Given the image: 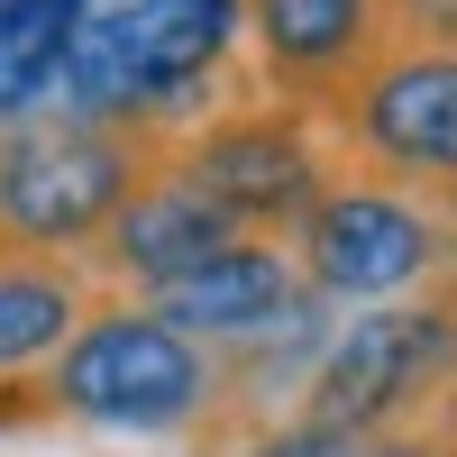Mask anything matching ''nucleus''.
Returning a JSON list of instances; mask_svg holds the SVG:
<instances>
[{
	"label": "nucleus",
	"instance_id": "11",
	"mask_svg": "<svg viewBox=\"0 0 457 457\" xmlns=\"http://www.w3.org/2000/svg\"><path fill=\"white\" fill-rule=\"evenodd\" d=\"M92 265L73 256H10L0 247V385H37L46 357L64 348L92 312Z\"/></svg>",
	"mask_w": 457,
	"mask_h": 457
},
{
	"label": "nucleus",
	"instance_id": "13",
	"mask_svg": "<svg viewBox=\"0 0 457 457\" xmlns=\"http://www.w3.org/2000/svg\"><path fill=\"white\" fill-rule=\"evenodd\" d=\"M357 439H338V430H320V421H302V411H284L275 430H256L238 457H348Z\"/></svg>",
	"mask_w": 457,
	"mask_h": 457
},
{
	"label": "nucleus",
	"instance_id": "7",
	"mask_svg": "<svg viewBox=\"0 0 457 457\" xmlns=\"http://www.w3.org/2000/svg\"><path fill=\"white\" fill-rule=\"evenodd\" d=\"M174 174H193L247 238H284V228L320 202V183L338 165H329V129L312 110L238 92L228 110H211L202 129L174 137Z\"/></svg>",
	"mask_w": 457,
	"mask_h": 457
},
{
	"label": "nucleus",
	"instance_id": "4",
	"mask_svg": "<svg viewBox=\"0 0 457 457\" xmlns=\"http://www.w3.org/2000/svg\"><path fill=\"white\" fill-rule=\"evenodd\" d=\"M293 411L338 439H394L457 411V275L338 320V338L302 375Z\"/></svg>",
	"mask_w": 457,
	"mask_h": 457
},
{
	"label": "nucleus",
	"instance_id": "14",
	"mask_svg": "<svg viewBox=\"0 0 457 457\" xmlns=\"http://www.w3.org/2000/svg\"><path fill=\"white\" fill-rule=\"evenodd\" d=\"M403 37H439V46H457V0H403Z\"/></svg>",
	"mask_w": 457,
	"mask_h": 457
},
{
	"label": "nucleus",
	"instance_id": "8",
	"mask_svg": "<svg viewBox=\"0 0 457 457\" xmlns=\"http://www.w3.org/2000/svg\"><path fill=\"white\" fill-rule=\"evenodd\" d=\"M403 46V0H247V73L265 101L320 110Z\"/></svg>",
	"mask_w": 457,
	"mask_h": 457
},
{
	"label": "nucleus",
	"instance_id": "5",
	"mask_svg": "<svg viewBox=\"0 0 457 457\" xmlns=\"http://www.w3.org/2000/svg\"><path fill=\"white\" fill-rule=\"evenodd\" d=\"M284 247L320 302H403L457 275V220L366 165H338L320 202L284 228Z\"/></svg>",
	"mask_w": 457,
	"mask_h": 457
},
{
	"label": "nucleus",
	"instance_id": "12",
	"mask_svg": "<svg viewBox=\"0 0 457 457\" xmlns=\"http://www.w3.org/2000/svg\"><path fill=\"white\" fill-rule=\"evenodd\" d=\"M64 73V0H0V129L55 110Z\"/></svg>",
	"mask_w": 457,
	"mask_h": 457
},
{
	"label": "nucleus",
	"instance_id": "3",
	"mask_svg": "<svg viewBox=\"0 0 457 457\" xmlns=\"http://www.w3.org/2000/svg\"><path fill=\"white\" fill-rule=\"evenodd\" d=\"M37 411L83 421V430L174 439V430H202L220 411V357L202 348V338H183L174 320H156L146 302L110 293V302L83 312V329L46 357Z\"/></svg>",
	"mask_w": 457,
	"mask_h": 457
},
{
	"label": "nucleus",
	"instance_id": "1",
	"mask_svg": "<svg viewBox=\"0 0 457 457\" xmlns=\"http://www.w3.org/2000/svg\"><path fill=\"white\" fill-rule=\"evenodd\" d=\"M228 92H256L247 0H64L55 110L183 137L228 110Z\"/></svg>",
	"mask_w": 457,
	"mask_h": 457
},
{
	"label": "nucleus",
	"instance_id": "6",
	"mask_svg": "<svg viewBox=\"0 0 457 457\" xmlns=\"http://www.w3.org/2000/svg\"><path fill=\"white\" fill-rule=\"evenodd\" d=\"M320 129L348 165L385 174L421 202H457V46L403 37L375 73H357L320 110Z\"/></svg>",
	"mask_w": 457,
	"mask_h": 457
},
{
	"label": "nucleus",
	"instance_id": "2",
	"mask_svg": "<svg viewBox=\"0 0 457 457\" xmlns=\"http://www.w3.org/2000/svg\"><path fill=\"white\" fill-rule=\"evenodd\" d=\"M174 156V137L83 120V110H28L0 129V247L10 256H73L92 265L129 193Z\"/></svg>",
	"mask_w": 457,
	"mask_h": 457
},
{
	"label": "nucleus",
	"instance_id": "9",
	"mask_svg": "<svg viewBox=\"0 0 457 457\" xmlns=\"http://www.w3.org/2000/svg\"><path fill=\"white\" fill-rule=\"evenodd\" d=\"M146 312L174 320L183 338H202V348H256V338L312 320L320 293L302 284V265H293L284 238H238V247H220L211 265L174 275L165 293H146Z\"/></svg>",
	"mask_w": 457,
	"mask_h": 457
},
{
	"label": "nucleus",
	"instance_id": "10",
	"mask_svg": "<svg viewBox=\"0 0 457 457\" xmlns=\"http://www.w3.org/2000/svg\"><path fill=\"white\" fill-rule=\"evenodd\" d=\"M238 238H247V228L228 220L193 174H174V156H165V165L129 193V211L110 220V238L92 247V265H101V275L120 284L129 302H146V293H165L174 275L211 265L220 247H238Z\"/></svg>",
	"mask_w": 457,
	"mask_h": 457
}]
</instances>
